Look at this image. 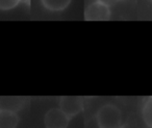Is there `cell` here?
Masks as SVG:
<instances>
[{"label":"cell","instance_id":"52a82bcc","mask_svg":"<svg viewBox=\"0 0 152 128\" xmlns=\"http://www.w3.org/2000/svg\"><path fill=\"white\" fill-rule=\"evenodd\" d=\"M142 118L146 125L152 128V97L146 99L142 107Z\"/></svg>","mask_w":152,"mask_h":128},{"label":"cell","instance_id":"6da1fadb","mask_svg":"<svg viewBox=\"0 0 152 128\" xmlns=\"http://www.w3.org/2000/svg\"><path fill=\"white\" fill-rule=\"evenodd\" d=\"M99 128H122V113L114 104L101 106L96 115Z\"/></svg>","mask_w":152,"mask_h":128},{"label":"cell","instance_id":"ba28073f","mask_svg":"<svg viewBox=\"0 0 152 128\" xmlns=\"http://www.w3.org/2000/svg\"><path fill=\"white\" fill-rule=\"evenodd\" d=\"M20 2L21 0H0V11H11Z\"/></svg>","mask_w":152,"mask_h":128},{"label":"cell","instance_id":"3957f363","mask_svg":"<svg viewBox=\"0 0 152 128\" xmlns=\"http://www.w3.org/2000/svg\"><path fill=\"white\" fill-rule=\"evenodd\" d=\"M110 18V7L95 1L87 7L85 12V19L88 21H106Z\"/></svg>","mask_w":152,"mask_h":128},{"label":"cell","instance_id":"9c48e42d","mask_svg":"<svg viewBox=\"0 0 152 128\" xmlns=\"http://www.w3.org/2000/svg\"><path fill=\"white\" fill-rule=\"evenodd\" d=\"M97 1L107 5V7H112V5H115L116 3H118L120 0H97Z\"/></svg>","mask_w":152,"mask_h":128},{"label":"cell","instance_id":"7a4b0ae2","mask_svg":"<svg viewBox=\"0 0 152 128\" xmlns=\"http://www.w3.org/2000/svg\"><path fill=\"white\" fill-rule=\"evenodd\" d=\"M58 108L69 119H72L83 110V100L81 97L64 96L59 99Z\"/></svg>","mask_w":152,"mask_h":128},{"label":"cell","instance_id":"5b68a950","mask_svg":"<svg viewBox=\"0 0 152 128\" xmlns=\"http://www.w3.org/2000/svg\"><path fill=\"white\" fill-rule=\"evenodd\" d=\"M19 116L13 109L0 108V128H17Z\"/></svg>","mask_w":152,"mask_h":128},{"label":"cell","instance_id":"277c9868","mask_svg":"<svg viewBox=\"0 0 152 128\" xmlns=\"http://www.w3.org/2000/svg\"><path fill=\"white\" fill-rule=\"evenodd\" d=\"M70 119L58 108H50L44 117V124L46 128H67Z\"/></svg>","mask_w":152,"mask_h":128},{"label":"cell","instance_id":"8992f818","mask_svg":"<svg viewBox=\"0 0 152 128\" xmlns=\"http://www.w3.org/2000/svg\"><path fill=\"white\" fill-rule=\"evenodd\" d=\"M72 0H41L43 7L50 12H61L66 10Z\"/></svg>","mask_w":152,"mask_h":128}]
</instances>
